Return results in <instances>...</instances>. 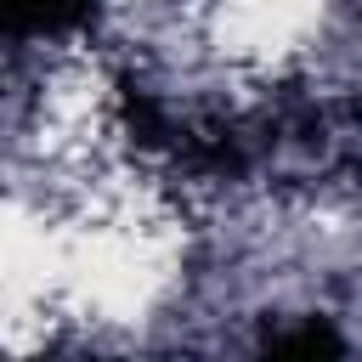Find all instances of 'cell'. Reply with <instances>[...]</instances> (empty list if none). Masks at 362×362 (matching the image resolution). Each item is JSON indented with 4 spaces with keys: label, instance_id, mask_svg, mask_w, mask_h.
<instances>
[{
    "label": "cell",
    "instance_id": "obj_2",
    "mask_svg": "<svg viewBox=\"0 0 362 362\" xmlns=\"http://www.w3.org/2000/svg\"><path fill=\"white\" fill-rule=\"evenodd\" d=\"M198 23L221 62L243 74H272L311 51L322 28V0H198Z\"/></svg>",
    "mask_w": 362,
    "mask_h": 362
},
{
    "label": "cell",
    "instance_id": "obj_1",
    "mask_svg": "<svg viewBox=\"0 0 362 362\" xmlns=\"http://www.w3.org/2000/svg\"><path fill=\"white\" fill-rule=\"evenodd\" d=\"M62 311V232L34 209H0V345H40Z\"/></svg>",
    "mask_w": 362,
    "mask_h": 362
}]
</instances>
